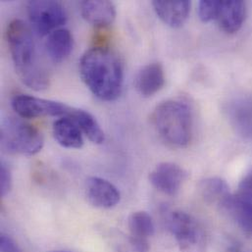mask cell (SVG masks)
<instances>
[{"instance_id": "1", "label": "cell", "mask_w": 252, "mask_h": 252, "mask_svg": "<svg viewBox=\"0 0 252 252\" xmlns=\"http://www.w3.org/2000/svg\"><path fill=\"white\" fill-rule=\"evenodd\" d=\"M80 74L89 90L103 101H114L122 94L123 63L111 48L96 46L86 51L80 61Z\"/></svg>"}, {"instance_id": "2", "label": "cell", "mask_w": 252, "mask_h": 252, "mask_svg": "<svg viewBox=\"0 0 252 252\" xmlns=\"http://www.w3.org/2000/svg\"><path fill=\"white\" fill-rule=\"evenodd\" d=\"M9 51L21 81L30 89L40 92L49 87V77L39 61L32 31L22 20L12 21L6 31Z\"/></svg>"}, {"instance_id": "3", "label": "cell", "mask_w": 252, "mask_h": 252, "mask_svg": "<svg viewBox=\"0 0 252 252\" xmlns=\"http://www.w3.org/2000/svg\"><path fill=\"white\" fill-rule=\"evenodd\" d=\"M152 123L160 137L176 147L187 146L192 137V112L181 99H169L156 106Z\"/></svg>"}, {"instance_id": "4", "label": "cell", "mask_w": 252, "mask_h": 252, "mask_svg": "<svg viewBox=\"0 0 252 252\" xmlns=\"http://www.w3.org/2000/svg\"><path fill=\"white\" fill-rule=\"evenodd\" d=\"M43 143L42 133L22 119L7 118L1 124V145L10 153L34 155Z\"/></svg>"}, {"instance_id": "5", "label": "cell", "mask_w": 252, "mask_h": 252, "mask_svg": "<svg viewBox=\"0 0 252 252\" xmlns=\"http://www.w3.org/2000/svg\"><path fill=\"white\" fill-rule=\"evenodd\" d=\"M167 226L175 237L180 252H205V235L199 223L189 214L183 211L171 212Z\"/></svg>"}, {"instance_id": "6", "label": "cell", "mask_w": 252, "mask_h": 252, "mask_svg": "<svg viewBox=\"0 0 252 252\" xmlns=\"http://www.w3.org/2000/svg\"><path fill=\"white\" fill-rule=\"evenodd\" d=\"M27 8L32 31L39 36L49 35L67 21L66 10L57 1H30Z\"/></svg>"}, {"instance_id": "7", "label": "cell", "mask_w": 252, "mask_h": 252, "mask_svg": "<svg viewBox=\"0 0 252 252\" xmlns=\"http://www.w3.org/2000/svg\"><path fill=\"white\" fill-rule=\"evenodd\" d=\"M13 110L23 119L43 116H68L72 108L61 102L27 94H17L11 100Z\"/></svg>"}, {"instance_id": "8", "label": "cell", "mask_w": 252, "mask_h": 252, "mask_svg": "<svg viewBox=\"0 0 252 252\" xmlns=\"http://www.w3.org/2000/svg\"><path fill=\"white\" fill-rule=\"evenodd\" d=\"M188 179V172L180 165L172 162L158 164L149 174L151 185L164 194L176 195Z\"/></svg>"}, {"instance_id": "9", "label": "cell", "mask_w": 252, "mask_h": 252, "mask_svg": "<svg viewBox=\"0 0 252 252\" xmlns=\"http://www.w3.org/2000/svg\"><path fill=\"white\" fill-rule=\"evenodd\" d=\"M86 194L92 205L101 209L113 208L121 199L119 189L109 181L99 177L87 180Z\"/></svg>"}, {"instance_id": "10", "label": "cell", "mask_w": 252, "mask_h": 252, "mask_svg": "<svg viewBox=\"0 0 252 252\" xmlns=\"http://www.w3.org/2000/svg\"><path fill=\"white\" fill-rule=\"evenodd\" d=\"M165 85V72L163 66L158 63H149L143 66L134 79L136 92L142 97H150L157 94Z\"/></svg>"}, {"instance_id": "11", "label": "cell", "mask_w": 252, "mask_h": 252, "mask_svg": "<svg viewBox=\"0 0 252 252\" xmlns=\"http://www.w3.org/2000/svg\"><path fill=\"white\" fill-rule=\"evenodd\" d=\"M247 17V4L241 0L221 1L216 22L227 33H235L241 30Z\"/></svg>"}, {"instance_id": "12", "label": "cell", "mask_w": 252, "mask_h": 252, "mask_svg": "<svg viewBox=\"0 0 252 252\" xmlns=\"http://www.w3.org/2000/svg\"><path fill=\"white\" fill-rule=\"evenodd\" d=\"M152 6L164 24L172 28H180L189 18L191 2L188 0H155L152 2Z\"/></svg>"}, {"instance_id": "13", "label": "cell", "mask_w": 252, "mask_h": 252, "mask_svg": "<svg viewBox=\"0 0 252 252\" xmlns=\"http://www.w3.org/2000/svg\"><path fill=\"white\" fill-rule=\"evenodd\" d=\"M229 215L239 228L252 237V201L237 193L231 194L220 207Z\"/></svg>"}, {"instance_id": "14", "label": "cell", "mask_w": 252, "mask_h": 252, "mask_svg": "<svg viewBox=\"0 0 252 252\" xmlns=\"http://www.w3.org/2000/svg\"><path fill=\"white\" fill-rule=\"evenodd\" d=\"M81 13L83 18L95 27H107L116 18V7L111 1L86 0L81 3Z\"/></svg>"}, {"instance_id": "15", "label": "cell", "mask_w": 252, "mask_h": 252, "mask_svg": "<svg viewBox=\"0 0 252 252\" xmlns=\"http://www.w3.org/2000/svg\"><path fill=\"white\" fill-rule=\"evenodd\" d=\"M74 49V38L67 29H58L51 32L45 41V50L54 63L66 60Z\"/></svg>"}, {"instance_id": "16", "label": "cell", "mask_w": 252, "mask_h": 252, "mask_svg": "<svg viewBox=\"0 0 252 252\" xmlns=\"http://www.w3.org/2000/svg\"><path fill=\"white\" fill-rule=\"evenodd\" d=\"M52 133L55 140L65 148L78 149L84 145L83 132L70 117L56 120L53 123Z\"/></svg>"}, {"instance_id": "17", "label": "cell", "mask_w": 252, "mask_h": 252, "mask_svg": "<svg viewBox=\"0 0 252 252\" xmlns=\"http://www.w3.org/2000/svg\"><path fill=\"white\" fill-rule=\"evenodd\" d=\"M229 120L238 133L252 138V101L237 100L228 109Z\"/></svg>"}, {"instance_id": "18", "label": "cell", "mask_w": 252, "mask_h": 252, "mask_svg": "<svg viewBox=\"0 0 252 252\" xmlns=\"http://www.w3.org/2000/svg\"><path fill=\"white\" fill-rule=\"evenodd\" d=\"M200 195L208 204H215L221 207L225 200L232 194L226 181L218 177L206 178L198 186Z\"/></svg>"}, {"instance_id": "19", "label": "cell", "mask_w": 252, "mask_h": 252, "mask_svg": "<svg viewBox=\"0 0 252 252\" xmlns=\"http://www.w3.org/2000/svg\"><path fill=\"white\" fill-rule=\"evenodd\" d=\"M81 128L82 132L94 143L100 144L104 141V131L96 118L88 111L72 108L68 116Z\"/></svg>"}, {"instance_id": "20", "label": "cell", "mask_w": 252, "mask_h": 252, "mask_svg": "<svg viewBox=\"0 0 252 252\" xmlns=\"http://www.w3.org/2000/svg\"><path fill=\"white\" fill-rule=\"evenodd\" d=\"M128 229L131 237L145 239L152 237L155 232V227L151 216L143 211L132 213L127 221Z\"/></svg>"}, {"instance_id": "21", "label": "cell", "mask_w": 252, "mask_h": 252, "mask_svg": "<svg viewBox=\"0 0 252 252\" xmlns=\"http://www.w3.org/2000/svg\"><path fill=\"white\" fill-rule=\"evenodd\" d=\"M220 3L221 1H200L198 4L199 19L204 23L215 21L219 12Z\"/></svg>"}, {"instance_id": "22", "label": "cell", "mask_w": 252, "mask_h": 252, "mask_svg": "<svg viewBox=\"0 0 252 252\" xmlns=\"http://www.w3.org/2000/svg\"><path fill=\"white\" fill-rule=\"evenodd\" d=\"M12 188V175L8 167L2 162L0 166V194L6 196Z\"/></svg>"}, {"instance_id": "23", "label": "cell", "mask_w": 252, "mask_h": 252, "mask_svg": "<svg viewBox=\"0 0 252 252\" xmlns=\"http://www.w3.org/2000/svg\"><path fill=\"white\" fill-rule=\"evenodd\" d=\"M237 194L252 201V168L241 180Z\"/></svg>"}, {"instance_id": "24", "label": "cell", "mask_w": 252, "mask_h": 252, "mask_svg": "<svg viewBox=\"0 0 252 252\" xmlns=\"http://www.w3.org/2000/svg\"><path fill=\"white\" fill-rule=\"evenodd\" d=\"M0 250L1 252H22L16 243L4 234L0 237Z\"/></svg>"}, {"instance_id": "25", "label": "cell", "mask_w": 252, "mask_h": 252, "mask_svg": "<svg viewBox=\"0 0 252 252\" xmlns=\"http://www.w3.org/2000/svg\"><path fill=\"white\" fill-rule=\"evenodd\" d=\"M130 244L133 247V249L137 252H146L148 251V242L145 239L140 238H130Z\"/></svg>"}, {"instance_id": "26", "label": "cell", "mask_w": 252, "mask_h": 252, "mask_svg": "<svg viewBox=\"0 0 252 252\" xmlns=\"http://www.w3.org/2000/svg\"></svg>"}]
</instances>
